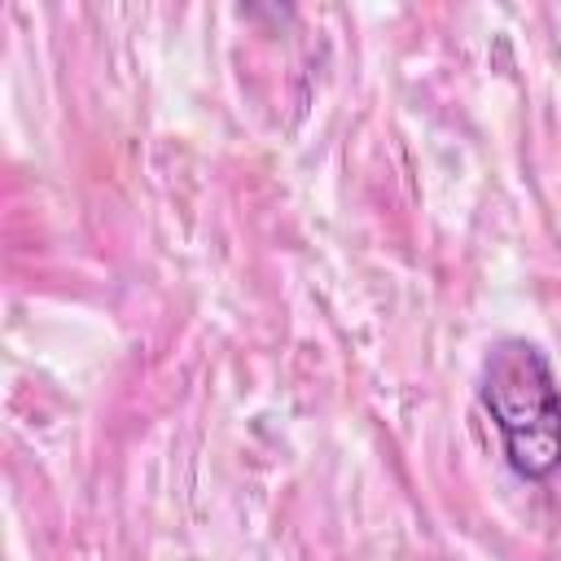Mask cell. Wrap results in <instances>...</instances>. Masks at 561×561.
I'll return each mask as SVG.
<instances>
[{
	"instance_id": "obj_1",
	"label": "cell",
	"mask_w": 561,
	"mask_h": 561,
	"mask_svg": "<svg viewBox=\"0 0 561 561\" xmlns=\"http://www.w3.org/2000/svg\"><path fill=\"white\" fill-rule=\"evenodd\" d=\"M478 399L504 438L517 478L543 482L561 469V386L548 355L526 337H500L478 377Z\"/></svg>"
}]
</instances>
